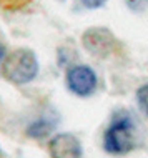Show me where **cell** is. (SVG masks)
<instances>
[{"label": "cell", "instance_id": "obj_5", "mask_svg": "<svg viewBox=\"0 0 148 158\" xmlns=\"http://www.w3.org/2000/svg\"><path fill=\"white\" fill-rule=\"evenodd\" d=\"M50 158H83L82 140L70 131H63L52 136L48 142Z\"/></svg>", "mask_w": 148, "mask_h": 158}, {"label": "cell", "instance_id": "obj_1", "mask_svg": "<svg viewBox=\"0 0 148 158\" xmlns=\"http://www.w3.org/2000/svg\"><path fill=\"white\" fill-rule=\"evenodd\" d=\"M135 122L128 112L120 110L112 117V120L103 131V150L108 155L123 156L135 148Z\"/></svg>", "mask_w": 148, "mask_h": 158}, {"label": "cell", "instance_id": "obj_12", "mask_svg": "<svg viewBox=\"0 0 148 158\" xmlns=\"http://www.w3.org/2000/svg\"><path fill=\"white\" fill-rule=\"evenodd\" d=\"M0 158H2V150H0Z\"/></svg>", "mask_w": 148, "mask_h": 158}, {"label": "cell", "instance_id": "obj_2", "mask_svg": "<svg viewBox=\"0 0 148 158\" xmlns=\"http://www.w3.org/2000/svg\"><path fill=\"white\" fill-rule=\"evenodd\" d=\"M40 72L39 58L33 50L18 47L5 55L0 67V75L8 83L14 85H27L37 78Z\"/></svg>", "mask_w": 148, "mask_h": 158}, {"label": "cell", "instance_id": "obj_9", "mask_svg": "<svg viewBox=\"0 0 148 158\" xmlns=\"http://www.w3.org/2000/svg\"><path fill=\"white\" fill-rule=\"evenodd\" d=\"M126 7L133 14H143L148 10V0H126Z\"/></svg>", "mask_w": 148, "mask_h": 158}, {"label": "cell", "instance_id": "obj_10", "mask_svg": "<svg viewBox=\"0 0 148 158\" xmlns=\"http://www.w3.org/2000/svg\"><path fill=\"white\" fill-rule=\"evenodd\" d=\"M80 3H82L85 8H90V10H95V8H100L103 7L105 3L108 2V0H78Z\"/></svg>", "mask_w": 148, "mask_h": 158}, {"label": "cell", "instance_id": "obj_3", "mask_svg": "<svg viewBox=\"0 0 148 158\" xmlns=\"http://www.w3.org/2000/svg\"><path fill=\"white\" fill-rule=\"evenodd\" d=\"M82 47L97 58H108L121 48L120 40L107 27H90L82 33Z\"/></svg>", "mask_w": 148, "mask_h": 158}, {"label": "cell", "instance_id": "obj_11", "mask_svg": "<svg viewBox=\"0 0 148 158\" xmlns=\"http://www.w3.org/2000/svg\"><path fill=\"white\" fill-rule=\"evenodd\" d=\"M5 55H7V50H5V45L0 42V67H2V62H3V58H5Z\"/></svg>", "mask_w": 148, "mask_h": 158}, {"label": "cell", "instance_id": "obj_6", "mask_svg": "<svg viewBox=\"0 0 148 158\" xmlns=\"http://www.w3.org/2000/svg\"><path fill=\"white\" fill-rule=\"evenodd\" d=\"M53 128L55 125L52 122H48V118H40V120H35L27 128V135L33 140H43L45 136L52 133Z\"/></svg>", "mask_w": 148, "mask_h": 158}, {"label": "cell", "instance_id": "obj_8", "mask_svg": "<svg viewBox=\"0 0 148 158\" xmlns=\"http://www.w3.org/2000/svg\"><path fill=\"white\" fill-rule=\"evenodd\" d=\"M32 0H0V8L5 10H20V8L27 7Z\"/></svg>", "mask_w": 148, "mask_h": 158}, {"label": "cell", "instance_id": "obj_4", "mask_svg": "<svg viewBox=\"0 0 148 158\" xmlns=\"http://www.w3.org/2000/svg\"><path fill=\"white\" fill-rule=\"evenodd\" d=\"M65 83L70 93L75 97L87 98L93 95L98 85V77L90 65L85 63H73L65 72Z\"/></svg>", "mask_w": 148, "mask_h": 158}, {"label": "cell", "instance_id": "obj_7", "mask_svg": "<svg viewBox=\"0 0 148 158\" xmlns=\"http://www.w3.org/2000/svg\"><path fill=\"white\" fill-rule=\"evenodd\" d=\"M137 103L143 112V115L148 118V83H143L137 90Z\"/></svg>", "mask_w": 148, "mask_h": 158}]
</instances>
